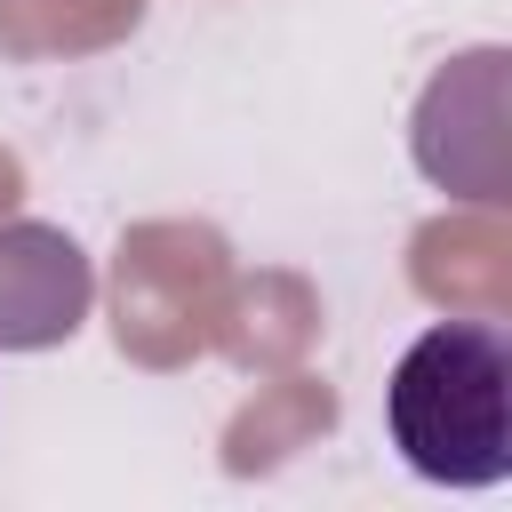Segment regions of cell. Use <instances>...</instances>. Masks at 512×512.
Returning a JSON list of instances; mask_svg holds the SVG:
<instances>
[{"instance_id": "cell-1", "label": "cell", "mask_w": 512, "mask_h": 512, "mask_svg": "<svg viewBox=\"0 0 512 512\" xmlns=\"http://www.w3.org/2000/svg\"><path fill=\"white\" fill-rule=\"evenodd\" d=\"M384 424L408 472L440 488H496L512 472V336L496 320L424 328L384 384Z\"/></svg>"}]
</instances>
